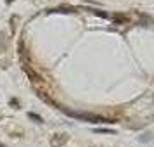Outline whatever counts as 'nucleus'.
Wrapping results in <instances>:
<instances>
[{"mask_svg":"<svg viewBox=\"0 0 154 147\" xmlns=\"http://www.w3.org/2000/svg\"><path fill=\"white\" fill-rule=\"evenodd\" d=\"M64 112L75 119H82V121H88V123H112L111 119L99 116V114H92V112H75V111H68L64 109Z\"/></svg>","mask_w":154,"mask_h":147,"instance_id":"1","label":"nucleus"},{"mask_svg":"<svg viewBox=\"0 0 154 147\" xmlns=\"http://www.w3.org/2000/svg\"><path fill=\"white\" fill-rule=\"evenodd\" d=\"M23 69H24V73L31 78V81H40V80H42V78H40V75H38V73H35V71L31 69L29 66H23Z\"/></svg>","mask_w":154,"mask_h":147,"instance_id":"2","label":"nucleus"},{"mask_svg":"<svg viewBox=\"0 0 154 147\" xmlns=\"http://www.w3.org/2000/svg\"><path fill=\"white\" fill-rule=\"evenodd\" d=\"M66 140H68V139H66V135H56L54 139L50 140V144H52L54 147H59V145H63Z\"/></svg>","mask_w":154,"mask_h":147,"instance_id":"3","label":"nucleus"},{"mask_svg":"<svg viewBox=\"0 0 154 147\" xmlns=\"http://www.w3.org/2000/svg\"><path fill=\"white\" fill-rule=\"evenodd\" d=\"M38 97L42 99V100H45L47 104H50V106H56V102H54V100H52V99H50L49 95H47V93H43V92H38Z\"/></svg>","mask_w":154,"mask_h":147,"instance_id":"4","label":"nucleus"},{"mask_svg":"<svg viewBox=\"0 0 154 147\" xmlns=\"http://www.w3.org/2000/svg\"><path fill=\"white\" fill-rule=\"evenodd\" d=\"M28 116H29V118H31V119H35L36 123H42V121H43V119L40 118L38 114H35V112H28Z\"/></svg>","mask_w":154,"mask_h":147,"instance_id":"5","label":"nucleus"},{"mask_svg":"<svg viewBox=\"0 0 154 147\" xmlns=\"http://www.w3.org/2000/svg\"><path fill=\"white\" fill-rule=\"evenodd\" d=\"M95 132H97V133H114L112 130H107V128H97Z\"/></svg>","mask_w":154,"mask_h":147,"instance_id":"6","label":"nucleus"},{"mask_svg":"<svg viewBox=\"0 0 154 147\" xmlns=\"http://www.w3.org/2000/svg\"><path fill=\"white\" fill-rule=\"evenodd\" d=\"M94 14H95V16H100V17H109V16L106 14V12H102V11H97V9L94 11Z\"/></svg>","mask_w":154,"mask_h":147,"instance_id":"7","label":"nucleus"},{"mask_svg":"<svg viewBox=\"0 0 154 147\" xmlns=\"http://www.w3.org/2000/svg\"><path fill=\"white\" fill-rule=\"evenodd\" d=\"M7 2H11V0H7Z\"/></svg>","mask_w":154,"mask_h":147,"instance_id":"8","label":"nucleus"}]
</instances>
